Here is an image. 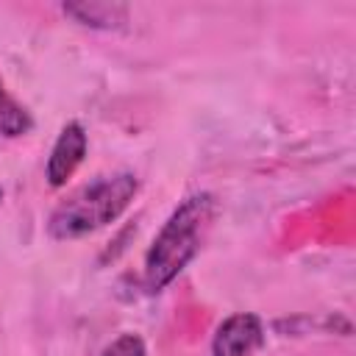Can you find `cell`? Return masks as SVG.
I'll list each match as a JSON object with an SVG mask.
<instances>
[{"label": "cell", "mask_w": 356, "mask_h": 356, "mask_svg": "<svg viewBox=\"0 0 356 356\" xmlns=\"http://www.w3.org/2000/svg\"><path fill=\"white\" fill-rule=\"evenodd\" d=\"M217 214L214 195H192L186 197L164 222L159 236L153 239L145 259V281L150 289L167 286L200 250L206 231Z\"/></svg>", "instance_id": "1"}, {"label": "cell", "mask_w": 356, "mask_h": 356, "mask_svg": "<svg viewBox=\"0 0 356 356\" xmlns=\"http://www.w3.org/2000/svg\"><path fill=\"white\" fill-rule=\"evenodd\" d=\"M86 153V134L78 122L64 125V131L58 134L50 159H47V181L50 186H64L67 178L78 170V164L83 161Z\"/></svg>", "instance_id": "4"}, {"label": "cell", "mask_w": 356, "mask_h": 356, "mask_svg": "<svg viewBox=\"0 0 356 356\" xmlns=\"http://www.w3.org/2000/svg\"><path fill=\"white\" fill-rule=\"evenodd\" d=\"M136 186H139V181L131 172L103 175V178L81 186L50 214V222H47L50 236L75 239V236H83L89 231H97V228L114 222L134 200Z\"/></svg>", "instance_id": "2"}, {"label": "cell", "mask_w": 356, "mask_h": 356, "mask_svg": "<svg viewBox=\"0 0 356 356\" xmlns=\"http://www.w3.org/2000/svg\"><path fill=\"white\" fill-rule=\"evenodd\" d=\"M0 200H3V192H0Z\"/></svg>", "instance_id": "8"}, {"label": "cell", "mask_w": 356, "mask_h": 356, "mask_svg": "<svg viewBox=\"0 0 356 356\" xmlns=\"http://www.w3.org/2000/svg\"><path fill=\"white\" fill-rule=\"evenodd\" d=\"M103 356H145V342L136 334H122L103 350Z\"/></svg>", "instance_id": "7"}, {"label": "cell", "mask_w": 356, "mask_h": 356, "mask_svg": "<svg viewBox=\"0 0 356 356\" xmlns=\"http://www.w3.org/2000/svg\"><path fill=\"white\" fill-rule=\"evenodd\" d=\"M64 14H70L75 22L89 25V28H122L128 22V8L122 3H67Z\"/></svg>", "instance_id": "5"}, {"label": "cell", "mask_w": 356, "mask_h": 356, "mask_svg": "<svg viewBox=\"0 0 356 356\" xmlns=\"http://www.w3.org/2000/svg\"><path fill=\"white\" fill-rule=\"evenodd\" d=\"M28 128H31L28 111L0 83V134H6V136H22Z\"/></svg>", "instance_id": "6"}, {"label": "cell", "mask_w": 356, "mask_h": 356, "mask_svg": "<svg viewBox=\"0 0 356 356\" xmlns=\"http://www.w3.org/2000/svg\"><path fill=\"white\" fill-rule=\"evenodd\" d=\"M261 342H264L261 320L250 312H239L220 323L214 342H211V353L214 356H250L253 350L261 348Z\"/></svg>", "instance_id": "3"}]
</instances>
